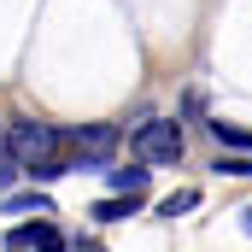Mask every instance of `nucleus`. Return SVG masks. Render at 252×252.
Segmentation results:
<instances>
[{"label":"nucleus","mask_w":252,"mask_h":252,"mask_svg":"<svg viewBox=\"0 0 252 252\" xmlns=\"http://www.w3.org/2000/svg\"><path fill=\"white\" fill-rule=\"evenodd\" d=\"M6 147H12V158H18V164H53L47 153L59 147V135H53L47 124H18L12 135H6Z\"/></svg>","instance_id":"obj_1"},{"label":"nucleus","mask_w":252,"mask_h":252,"mask_svg":"<svg viewBox=\"0 0 252 252\" xmlns=\"http://www.w3.org/2000/svg\"><path fill=\"white\" fill-rule=\"evenodd\" d=\"M135 153H141L147 164H176V158H182V129L158 118V124H147L135 135Z\"/></svg>","instance_id":"obj_2"},{"label":"nucleus","mask_w":252,"mask_h":252,"mask_svg":"<svg viewBox=\"0 0 252 252\" xmlns=\"http://www.w3.org/2000/svg\"><path fill=\"white\" fill-rule=\"evenodd\" d=\"M6 247L12 252H64V235L47 223V217H35V223H18V229L6 235Z\"/></svg>","instance_id":"obj_3"},{"label":"nucleus","mask_w":252,"mask_h":252,"mask_svg":"<svg viewBox=\"0 0 252 252\" xmlns=\"http://www.w3.org/2000/svg\"><path fill=\"white\" fill-rule=\"evenodd\" d=\"M70 141H76V153H88V158H106V153H112V147H118V129H76V135H70Z\"/></svg>","instance_id":"obj_4"},{"label":"nucleus","mask_w":252,"mask_h":252,"mask_svg":"<svg viewBox=\"0 0 252 252\" xmlns=\"http://www.w3.org/2000/svg\"><path fill=\"white\" fill-rule=\"evenodd\" d=\"M112 188L124 193V199H141L147 193V170H112Z\"/></svg>","instance_id":"obj_5"},{"label":"nucleus","mask_w":252,"mask_h":252,"mask_svg":"<svg viewBox=\"0 0 252 252\" xmlns=\"http://www.w3.org/2000/svg\"><path fill=\"white\" fill-rule=\"evenodd\" d=\"M129 211H135V199H124V193H118V199H106V205H94V223H124Z\"/></svg>","instance_id":"obj_6"},{"label":"nucleus","mask_w":252,"mask_h":252,"mask_svg":"<svg viewBox=\"0 0 252 252\" xmlns=\"http://www.w3.org/2000/svg\"><path fill=\"white\" fill-rule=\"evenodd\" d=\"M211 135L229 141V147H247V153H252V129H241V124H211Z\"/></svg>","instance_id":"obj_7"},{"label":"nucleus","mask_w":252,"mask_h":252,"mask_svg":"<svg viewBox=\"0 0 252 252\" xmlns=\"http://www.w3.org/2000/svg\"><path fill=\"white\" fill-rule=\"evenodd\" d=\"M193 205H199V193H193V188H176L164 205H158V211H164V217H176V211H193Z\"/></svg>","instance_id":"obj_8"},{"label":"nucleus","mask_w":252,"mask_h":252,"mask_svg":"<svg viewBox=\"0 0 252 252\" xmlns=\"http://www.w3.org/2000/svg\"><path fill=\"white\" fill-rule=\"evenodd\" d=\"M18 170H24V164H18V158H12V147L0 141V193H6L12 182H18Z\"/></svg>","instance_id":"obj_9"},{"label":"nucleus","mask_w":252,"mask_h":252,"mask_svg":"<svg viewBox=\"0 0 252 252\" xmlns=\"http://www.w3.org/2000/svg\"><path fill=\"white\" fill-rule=\"evenodd\" d=\"M6 211H35V217H47L53 205H47L41 193H24V199H6Z\"/></svg>","instance_id":"obj_10"},{"label":"nucleus","mask_w":252,"mask_h":252,"mask_svg":"<svg viewBox=\"0 0 252 252\" xmlns=\"http://www.w3.org/2000/svg\"><path fill=\"white\" fill-rule=\"evenodd\" d=\"M217 170H229V176H252V158H223Z\"/></svg>","instance_id":"obj_11"},{"label":"nucleus","mask_w":252,"mask_h":252,"mask_svg":"<svg viewBox=\"0 0 252 252\" xmlns=\"http://www.w3.org/2000/svg\"><path fill=\"white\" fill-rule=\"evenodd\" d=\"M247 235H252V205H247Z\"/></svg>","instance_id":"obj_12"}]
</instances>
